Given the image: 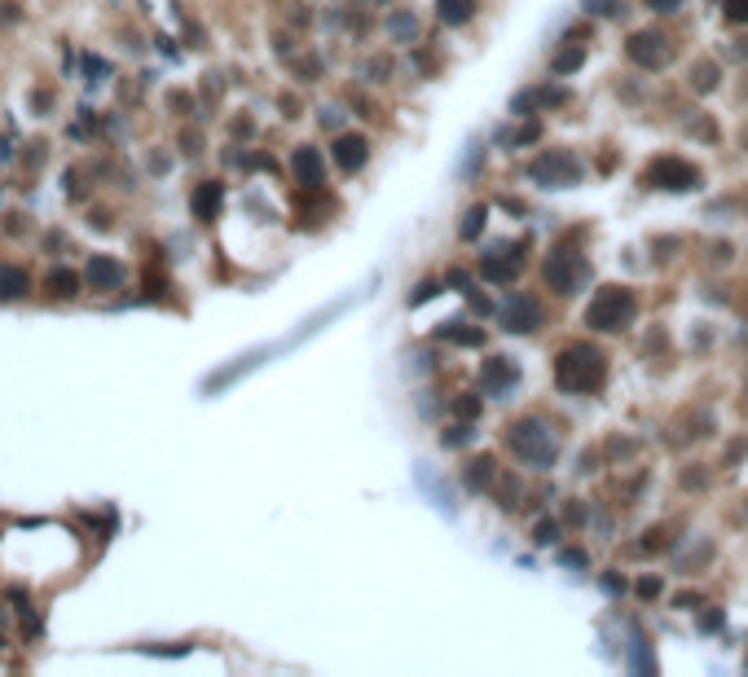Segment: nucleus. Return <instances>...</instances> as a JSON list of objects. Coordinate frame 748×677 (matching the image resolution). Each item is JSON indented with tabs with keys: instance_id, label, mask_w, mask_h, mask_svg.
I'll list each match as a JSON object with an SVG mask.
<instances>
[{
	"instance_id": "obj_6",
	"label": "nucleus",
	"mask_w": 748,
	"mask_h": 677,
	"mask_svg": "<svg viewBox=\"0 0 748 677\" xmlns=\"http://www.w3.org/2000/svg\"><path fill=\"white\" fill-rule=\"evenodd\" d=\"M498 313H502V326H506V331H515V335H524V331H537V322H542V308H537L528 295H515V300H506Z\"/></svg>"
},
{
	"instance_id": "obj_15",
	"label": "nucleus",
	"mask_w": 748,
	"mask_h": 677,
	"mask_svg": "<svg viewBox=\"0 0 748 677\" xmlns=\"http://www.w3.org/2000/svg\"><path fill=\"white\" fill-rule=\"evenodd\" d=\"M49 295H53V300H75V295H80V277H75L71 268H53V273H49Z\"/></svg>"
},
{
	"instance_id": "obj_13",
	"label": "nucleus",
	"mask_w": 748,
	"mask_h": 677,
	"mask_svg": "<svg viewBox=\"0 0 748 677\" xmlns=\"http://www.w3.org/2000/svg\"><path fill=\"white\" fill-rule=\"evenodd\" d=\"M366 141L362 136H339V145H335V163L344 167V172H357L362 163H366Z\"/></svg>"
},
{
	"instance_id": "obj_22",
	"label": "nucleus",
	"mask_w": 748,
	"mask_h": 677,
	"mask_svg": "<svg viewBox=\"0 0 748 677\" xmlns=\"http://www.w3.org/2000/svg\"><path fill=\"white\" fill-rule=\"evenodd\" d=\"M647 4H651V9H660V13H674L682 0H647Z\"/></svg>"
},
{
	"instance_id": "obj_10",
	"label": "nucleus",
	"mask_w": 748,
	"mask_h": 677,
	"mask_svg": "<svg viewBox=\"0 0 748 677\" xmlns=\"http://www.w3.org/2000/svg\"><path fill=\"white\" fill-rule=\"evenodd\" d=\"M629 58L643 62V66H665V62H669V49H665L660 35H647V31H643V35L629 40Z\"/></svg>"
},
{
	"instance_id": "obj_14",
	"label": "nucleus",
	"mask_w": 748,
	"mask_h": 677,
	"mask_svg": "<svg viewBox=\"0 0 748 677\" xmlns=\"http://www.w3.org/2000/svg\"><path fill=\"white\" fill-rule=\"evenodd\" d=\"M27 295V273L18 264H0V300H22Z\"/></svg>"
},
{
	"instance_id": "obj_8",
	"label": "nucleus",
	"mask_w": 748,
	"mask_h": 677,
	"mask_svg": "<svg viewBox=\"0 0 748 677\" xmlns=\"http://www.w3.org/2000/svg\"><path fill=\"white\" fill-rule=\"evenodd\" d=\"M84 277H89V286H93V291H120V282H124V264H120L115 255H93Z\"/></svg>"
},
{
	"instance_id": "obj_5",
	"label": "nucleus",
	"mask_w": 748,
	"mask_h": 677,
	"mask_svg": "<svg viewBox=\"0 0 748 677\" xmlns=\"http://www.w3.org/2000/svg\"><path fill=\"white\" fill-rule=\"evenodd\" d=\"M647 181L660 185V190H691L700 181V172L691 163H682V159H656L651 172H647Z\"/></svg>"
},
{
	"instance_id": "obj_11",
	"label": "nucleus",
	"mask_w": 748,
	"mask_h": 677,
	"mask_svg": "<svg viewBox=\"0 0 748 677\" xmlns=\"http://www.w3.org/2000/svg\"><path fill=\"white\" fill-rule=\"evenodd\" d=\"M221 203H225V190H221L216 181H203V185L194 190V216H199V221H216Z\"/></svg>"
},
{
	"instance_id": "obj_4",
	"label": "nucleus",
	"mask_w": 748,
	"mask_h": 677,
	"mask_svg": "<svg viewBox=\"0 0 748 677\" xmlns=\"http://www.w3.org/2000/svg\"><path fill=\"white\" fill-rule=\"evenodd\" d=\"M586 260L581 255H573V251H555L550 260H546V282L555 286V291H564V295H573L581 282H586Z\"/></svg>"
},
{
	"instance_id": "obj_7",
	"label": "nucleus",
	"mask_w": 748,
	"mask_h": 677,
	"mask_svg": "<svg viewBox=\"0 0 748 677\" xmlns=\"http://www.w3.org/2000/svg\"><path fill=\"white\" fill-rule=\"evenodd\" d=\"M533 176H537L542 185H568V181L581 176V167H577L568 154H546V159L533 163Z\"/></svg>"
},
{
	"instance_id": "obj_16",
	"label": "nucleus",
	"mask_w": 748,
	"mask_h": 677,
	"mask_svg": "<svg viewBox=\"0 0 748 677\" xmlns=\"http://www.w3.org/2000/svg\"><path fill=\"white\" fill-rule=\"evenodd\" d=\"M436 9H440V18L449 27H458V22H467L476 13V0H436Z\"/></svg>"
},
{
	"instance_id": "obj_19",
	"label": "nucleus",
	"mask_w": 748,
	"mask_h": 677,
	"mask_svg": "<svg viewBox=\"0 0 748 677\" xmlns=\"http://www.w3.org/2000/svg\"><path fill=\"white\" fill-rule=\"evenodd\" d=\"M727 4V18L731 22H748V0H722Z\"/></svg>"
},
{
	"instance_id": "obj_21",
	"label": "nucleus",
	"mask_w": 748,
	"mask_h": 677,
	"mask_svg": "<svg viewBox=\"0 0 748 677\" xmlns=\"http://www.w3.org/2000/svg\"><path fill=\"white\" fill-rule=\"evenodd\" d=\"M590 13H617V0H586Z\"/></svg>"
},
{
	"instance_id": "obj_18",
	"label": "nucleus",
	"mask_w": 748,
	"mask_h": 677,
	"mask_svg": "<svg viewBox=\"0 0 748 677\" xmlns=\"http://www.w3.org/2000/svg\"><path fill=\"white\" fill-rule=\"evenodd\" d=\"M463 237H476V233H480V229H485V207H471V212H467V221H463Z\"/></svg>"
},
{
	"instance_id": "obj_9",
	"label": "nucleus",
	"mask_w": 748,
	"mask_h": 677,
	"mask_svg": "<svg viewBox=\"0 0 748 677\" xmlns=\"http://www.w3.org/2000/svg\"><path fill=\"white\" fill-rule=\"evenodd\" d=\"M519 264H524V260H519V246H502V251H494V255H485L480 268H485L489 282H510V277L519 273Z\"/></svg>"
},
{
	"instance_id": "obj_12",
	"label": "nucleus",
	"mask_w": 748,
	"mask_h": 677,
	"mask_svg": "<svg viewBox=\"0 0 748 677\" xmlns=\"http://www.w3.org/2000/svg\"><path fill=\"white\" fill-rule=\"evenodd\" d=\"M291 172H295L304 185H322V154H317L313 145L295 150V159H291Z\"/></svg>"
},
{
	"instance_id": "obj_2",
	"label": "nucleus",
	"mask_w": 748,
	"mask_h": 677,
	"mask_svg": "<svg viewBox=\"0 0 748 677\" xmlns=\"http://www.w3.org/2000/svg\"><path fill=\"white\" fill-rule=\"evenodd\" d=\"M586 322H590L595 331L617 335V331H625V326L634 322V295H629L625 286H604V291L595 295V304H590Z\"/></svg>"
},
{
	"instance_id": "obj_20",
	"label": "nucleus",
	"mask_w": 748,
	"mask_h": 677,
	"mask_svg": "<svg viewBox=\"0 0 748 677\" xmlns=\"http://www.w3.org/2000/svg\"><path fill=\"white\" fill-rule=\"evenodd\" d=\"M445 338H458V343H480V331H445Z\"/></svg>"
},
{
	"instance_id": "obj_17",
	"label": "nucleus",
	"mask_w": 748,
	"mask_h": 677,
	"mask_svg": "<svg viewBox=\"0 0 748 677\" xmlns=\"http://www.w3.org/2000/svg\"><path fill=\"white\" fill-rule=\"evenodd\" d=\"M485 383H489V387H510V383H515V365H510V361H506V356H498V361H489V365H485Z\"/></svg>"
},
{
	"instance_id": "obj_3",
	"label": "nucleus",
	"mask_w": 748,
	"mask_h": 677,
	"mask_svg": "<svg viewBox=\"0 0 748 677\" xmlns=\"http://www.w3.org/2000/svg\"><path fill=\"white\" fill-rule=\"evenodd\" d=\"M510 449L519 453V462H528V466H550V462H555L550 432H546L542 423H533V418H524V423L510 427Z\"/></svg>"
},
{
	"instance_id": "obj_1",
	"label": "nucleus",
	"mask_w": 748,
	"mask_h": 677,
	"mask_svg": "<svg viewBox=\"0 0 748 677\" xmlns=\"http://www.w3.org/2000/svg\"><path fill=\"white\" fill-rule=\"evenodd\" d=\"M604 374H608V365H604V356H599L590 343H573V347H564L559 361H555L559 387H564V392H577V396L595 392V387L604 383Z\"/></svg>"
}]
</instances>
